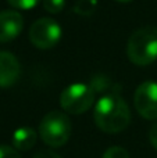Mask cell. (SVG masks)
<instances>
[{
	"label": "cell",
	"instance_id": "cell-1",
	"mask_svg": "<svg viewBox=\"0 0 157 158\" xmlns=\"http://www.w3.org/2000/svg\"><path fill=\"white\" fill-rule=\"evenodd\" d=\"M96 126L104 133H120L131 123V110L118 93H107L97 100L93 111Z\"/></svg>",
	"mask_w": 157,
	"mask_h": 158
},
{
	"label": "cell",
	"instance_id": "cell-2",
	"mask_svg": "<svg viewBox=\"0 0 157 158\" xmlns=\"http://www.w3.org/2000/svg\"><path fill=\"white\" fill-rule=\"evenodd\" d=\"M127 56L132 64L146 67L157 60V27H143L129 36Z\"/></svg>",
	"mask_w": 157,
	"mask_h": 158
},
{
	"label": "cell",
	"instance_id": "cell-3",
	"mask_svg": "<svg viewBox=\"0 0 157 158\" xmlns=\"http://www.w3.org/2000/svg\"><path fill=\"white\" fill-rule=\"evenodd\" d=\"M38 133L46 146L52 148L63 147L71 136V121L64 112L50 111L42 118Z\"/></svg>",
	"mask_w": 157,
	"mask_h": 158
},
{
	"label": "cell",
	"instance_id": "cell-4",
	"mask_svg": "<svg viewBox=\"0 0 157 158\" xmlns=\"http://www.w3.org/2000/svg\"><path fill=\"white\" fill-rule=\"evenodd\" d=\"M95 90L91 85L72 83L60 94V106L67 114L81 115L86 112L95 103Z\"/></svg>",
	"mask_w": 157,
	"mask_h": 158
},
{
	"label": "cell",
	"instance_id": "cell-5",
	"mask_svg": "<svg viewBox=\"0 0 157 158\" xmlns=\"http://www.w3.org/2000/svg\"><path fill=\"white\" fill-rule=\"evenodd\" d=\"M61 39V27L53 18H39L29 28V40L35 47L47 50Z\"/></svg>",
	"mask_w": 157,
	"mask_h": 158
},
{
	"label": "cell",
	"instance_id": "cell-6",
	"mask_svg": "<svg viewBox=\"0 0 157 158\" xmlns=\"http://www.w3.org/2000/svg\"><path fill=\"white\" fill-rule=\"evenodd\" d=\"M134 104L141 117L145 119H157V83L147 81L141 83L134 94Z\"/></svg>",
	"mask_w": 157,
	"mask_h": 158
},
{
	"label": "cell",
	"instance_id": "cell-7",
	"mask_svg": "<svg viewBox=\"0 0 157 158\" xmlns=\"http://www.w3.org/2000/svg\"><path fill=\"white\" fill-rule=\"evenodd\" d=\"M24 28V19L19 13L14 10H6L0 13V43L15 39Z\"/></svg>",
	"mask_w": 157,
	"mask_h": 158
},
{
	"label": "cell",
	"instance_id": "cell-8",
	"mask_svg": "<svg viewBox=\"0 0 157 158\" xmlns=\"http://www.w3.org/2000/svg\"><path fill=\"white\" fill-rule=\"evenodd\" d=\"M21 75L19 61L13 53L0 52V87H10Z\"/></svg>",
	"mask_w": 157,
	"mask_h": 158
},
{
	"label": "cell",
	"instance_id": "cell-9",
	"mask_svg": "<svg viewBox=\"0 0 157 158\" xmlns=\"http://www.w3.org/2000/svg\"><path fill=\"white\" fill-rule=\"evenodd\" d=\"M36 132L29 126L18 128L13 133V147L18 151H28L36 144Z\"/></svg>",
	"mask_w": 157,
	"mask_h": 158
},
{
	"label": "cell",
	"instance_id": "cell-10",
	"mask_svg": "<svg viewBox=\"0 0 157 158\" xmlns=\"http://www.w3.org/2000/svg\"><path fill=\"white\" fill-rule=\"evenodd\" d=\"M91 87L95 90V93H99V92H106V90L111 89V92L116 93L113 90V82L110 81L107 77H104V75H96V77L92 78L91 81Z\"/></svg>",
	"mask_w": 157,
	"mask_h": 158
},
{
	"label": "cell",
	"instance_id": "cell-11",
	"mask_svg": "<svg viewBox=\"0 0 157 158\" xmlns=\"http://www.w3.org/2000/svg\"><path fill=\"white\" fill-rule=\"evenodd\" d=\"M97 7V0H78L74 11L79 15H91Z\"/></svg>",
	"mask_w": 157,
	"mask_h": 158
},
{
	"label": "cell",
	"instance_id": "cell-12",
	"mask_svg": "<svg viewBox=\"0 0 157 158\" xmlns=\"http://www.w3.org/2000/svg\"><path fill=\"white\" fill-rule=\"evenodd\" d=\"M102 158H129V154L121 146H111L103 153Z\"/></svg>",
	"mask_w": 157,
	"mask_h": 158
},
{
	"label": "cell",
	"instance_id": "cell-13",
	"mask_svg": "<svg viewBox=\"0 0 157 158\" xmlns=\"http://www.w3.org/2000/svg\"><path fill=\"white\" fill-rule=\"evenodd\" d=\"M43 7L50 14L61 13L66 7V0H43Z\"/></svg>",
	"mask_w": 157,
	"mask_h": 158
},
{
	"label": "cell",
	"instance_id": "cell-14",
	"mask_svg": "<svg viewBox=\"0 0 157 158\" xmlns=\"http://www.w3.org/2000/svg\"><path fill=\"white\" fill-rule=\"evenodd\" d=\"M11 7L17 10H31L38 4L40 0H7Z\"/></svg>",
	"mask_w": 157,
	"mask_h": 158
},
{
	"label": "cell",
	"instance_id": "cell-15",
	"mask_svg": "<svg viewBox=\"0 0 157 158\" xmlns=\"http://www.w3.org/2000/svg\"><path fill=\"white\" fill-rule=\"evenodd\" d=\"M0 158H21V154L17 148L11 146L2 144L0 146Z\"/></svg>",
	"mask_w": 157,
	"mask_h": 158
},
{
	"label": "cell",
	"instance_id": "cell-16",
	"mask_svg": "<svg viewBox=\"0 0 157 158\" xmlns=\"http://www.w3.org/2000/svg\"><path fill=\"white\" fill-rule=\"evenodd\" d=\"M149 140H150L152 146L156 148V151H157V122L153 123V125L150 126V129H149Z\"/></svg>",
	"mask_w": 157,
	"mask_h": 158
},
{
	"label": "cell",
	"instance_id": "cell-17",
	"mask_svg": "<svg viewBox=\"0 0 157 158\" xmlns=\"http://www.w3.org/2000/svg\"><path fill=\"white\" fill-rule=\"evenodd\" d=\"M32 158H61L58 154H56L54 151H50V150H43V151H39L36 153Z\"/></svg>",
	"mask_w": 157,
	"mask_h": 158
},
{
	"label": "cell",
	"instance_id": "cell-18",
	"mask_svg": "<svg viewBox=\"0 0 157 158\" xmlns=\"http://www.w3.org/2000/svg\"><path fill=\"white\" fill-rule=\"evenodd\" d=\"M116 2H118V3H129V2H132V0H116Z\"/></svg>",
	"mask_w": 157,
	"mask_h": 158
}]
</instances>
